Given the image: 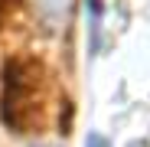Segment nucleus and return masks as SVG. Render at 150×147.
Wrapping results in <instances>:
<instances>
[{
  "label": "nucleus",
  "mask_w": 150,
  "mask_h": 147,
  "mask_svg": "<svg viewBox=\"0 0 150 147\" xmlns=\"http://www.w3.org/2000/svg\"><path fill=\"white\" fill-rule=\"evenodd\" d=\"M85 147H111L101 134H88V141H85Z\"/></svg>",
  "instance_id": "1"
},
{
  "label": "nucleus",
  "mask_w": 150,
  "mask_h": 147,
  "mask_svg": "<svg viewBox=\"0 0 150 147\" xmlns=\"http://www.w3.org/2000/svg\"><path fill=\"white\" fill-rule=\"evenodd\" d=\"M0 10H4V0H0Z\"/></svg>",
  "instance_id": "2"
}]
</instances>
